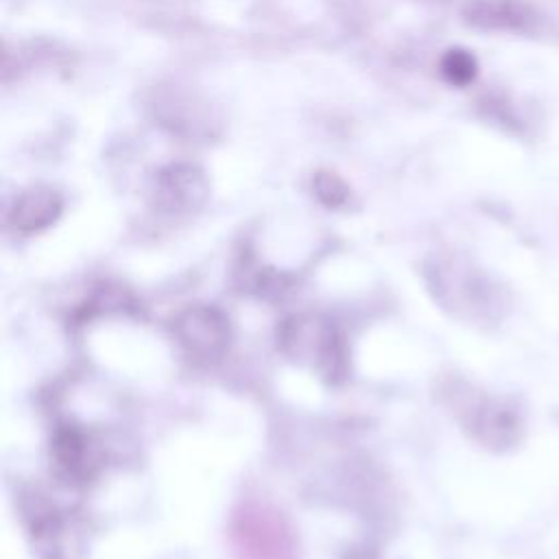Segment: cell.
Segmentation results:
<instances>
[{
    "instance_id": "obj_1",
    "label": "cell",
    "mask_w": 559,
    "mask_h": 559,
    "mask_svg": "<svg viewBox=\"0 0 559 559\" xmlns=\"http://www.w3.org/2000/svg\"><path fill=\"white\" fill-rule=\"evenodd\" d=\"M428 286L443 310L472 325H496L507 308V290L461 258H441L428 269Z\"/></svg>"
},
{
    "instance_id": "obj_2",
    "label": "cell",
    "mask_w": 559,
    "mask_h": 559,
    "mask_svg": "<svg viewBox=\"0 0 559 559\" xmlns=\"http://www.w3.org/2000/svg\"><path fill=\"white\" fill-rule=\"evenodd\" d=\"M277 347L295 365L312 371L325 384H338L349 369L341 330L321 314H290L277 328Z\"/></svg>"
},
{
    "instance_id": "obj_3",
    "label": "cell",
    "mask_w": 559,
    "mask_h": 559,
    "mask_svg": "<svg viewBox=\"0 0 559 559\" xmlns=\"http://www.w3.org/2000/svg\"><path fill=\"white\" fill-rule=\"evenodd\" d=\"M448 395L461 428L478 445L507 452L522 441L524 415L513 400L485 393L469 382H454Z\"/></svg>"
},
{
    "instance_id": "obj_4",
    "label": "cell",
    "mask_w": 559,
    "mask_h": 559,
    "mask_svg": "<svg viewBox=\"0 0 559 559\" xmlns=\"http://www.w3.org/2000/svg\"><path fill=\"white\" fill-rule=\"evenodd\" d=\"M173 336L190 360L212 365L229 349L231 325L218 306L190 304L175 314Z\"/></svg>"
},
{
    "instance_id": "obj_5",
    "label": "cell",
    "mask_w": 559,
    "mask_h": 559,
    "mask_svg": "<svg viewBox=\"0 0 559 559\" xmlns=\"http://www.w3.org/2000/svg\"><path fill=\"white\" fill-rule=\"evenodd\" d=\"M148 199L157 214L166 218H188L207 203L210 179L197 164L173 162L153 175Z\"/></svg>"
},
{
    "instance_id": "obj_6",
    "label": "cell",
    "mask_w": 559,
    "mask_h": 559,
    "mask_svg": "<svg viewBox=\"0 0 559 559\" xmlns=\"http://www.w3.org/2000/svg\"><path fill=\"white\" fill-rule=\"evenodd\" d=\"M50 459L63 480L83 485L92 480L100 469L103 445L85 426L66 421L59 424L52 432Z\"/></svg>"
},
{
    "instance_id": "obj_7",
    "label": "cell",
    "mask_w": 559,
    "mask_h": 559,
    "mask_svg": "<svg viewBox=\"0 0 559 559\" xmlns=\"http://www.w3.org/2000/svg\"><path fill=\"white\" fill-rule=\"evenodd\" d=\"M63 212V197L57 188L35 183L24 188L7 212V223L15 234H37L57 223Z\"/></svg>"
},
{
    "instance_id": "obj_8",
    "label": "cell",
    "mask_w": 559,
    "mask_h": 559,
    "mask_svg": "<svg viewBox=\"0 0 559 559\" xmlns=\"http://www.w3.org/2000/svg\"><path fill=\"white\" fill-rule=\"evenodd\" d=\"M461 15L465 24L480 31H524L535 20L524 0H467Z\"/></svg>"
},
{
    "instance_id": "obj_9",
    "label": "cell",
    "mask_w": 559,
    "mask_h": 559,
    "mask_svg": "<svg viewBox=\"0 0 559 559\" xmlns=\"http://www.w3.org/2000/svg\"><path fill=\"white\" fill-rule=\"evenodd\" d=\"M26 522H28V533L35 539L39 550L55 552L57 546V533H59V518L50 504H46L39 496H33V500L24 509Z\"/></svg>"
},
{
    "instance_id": "obj_10",
    "label": "cell",
    "mask_w": 559,
    "mask_h": 559,
    "mask_svg": "<svg viewBox=\"0 0 559 559\" xmlns=\"http://www.w3.org/2000/svg\"><path fill=\"white\" fill-rule=\"evenodd\" d=\"M439 70H441V76L450 85L465 87V85H469L476 79L478 63H476V57L469 50H465V48H450L441 57Z\"/></svg>"
},
{
    "instance_id": "obj_11",
    "label": "cell",
    "mask_w": 559,
    "mask_h": 559,
    "mask_svg": "<svg viewBox=\"0 0 559 559\" xmlns=\"http://www.w3.org/2000/svg\"><path fill=\"white\" fill-rule=\"evenodd\" d=\"M312 192L325 207H341L349 199L347 183L330 170H319L312 177Z\"/></svg>"
}]
</instances>
